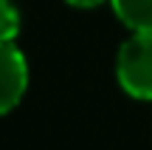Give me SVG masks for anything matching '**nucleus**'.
Returning <instances> with one entry per match:
<instances>
[{
    "label": "nucleus",
    "mask_w": 152,
    "mask_h": 150,
    "mask_svg": "<svg viewBox=\"0 0 152 150\" xmlns=\"http://www.w3.org/2000/svg\"><path fill=\"white\" fill-rule=\"evenodd\" d=\"M115 77L124 94L132 99H152V34L132 31V37L118 51Z\"/></svg>",
    "instance_id": "obj_1"
},
{
    "label": "nucleus",
    "mask_w": 152,
    "mask_h": 150,
    "mask_svg": "<svg viewBox=\"0 0 152 150\" xmlns=\"http://www.w3.org/2000/svg\"><path fill=\"white\" fill-rule=\"evenodd\" d=\"M28 88V62L11 43H0V116L20 105Z\"/></svg>",
    "instance_id": "obj_2"
},
{
    "label": "nucleus",
    "mask_w": 152,
    "mask_h": 150,
    "mask_svg": "<svg viewBox=\"0 0 152 150\" xmlns=\"http://www.w3.org/2000/svg\"><path fill=\"white\" fill-rule=\"evenodd\" d=\"M113 11L130 31L152 34V0H110Z\"/></svg>",
    "instance_id": "obj_3"
},
{
    "label": "nucleus",
    "mask_w": 152,
    "mask_h": 150,
    "mask_svg": "<svg viewBox=\"0 0 152 150\" xmlns=\"http://www.w3.org/2000/svg\"><path fill=\"white\" fill-rule=\"evenodd\" d=\"M20 31V11L11 0H0V43H11Z\"/></svg>",
    "instance_id": "obj_4"
},
{
    "label": "nucleus",
    "mask_w": 152,
    "mask_h": 150,
    "mask_svg": "<svg viewBox=\"0 0 152 150\" xmlns=\"http://www.w3.org/2000/svg\"><path fill=\"white\" fill-rule=\"evenodd\" d=\"M65 3H71V6H76V9H96V6H102V3H107V0H65Z\"/></svg>",
    "instance_id": "obj_5"
}]
</instances>
